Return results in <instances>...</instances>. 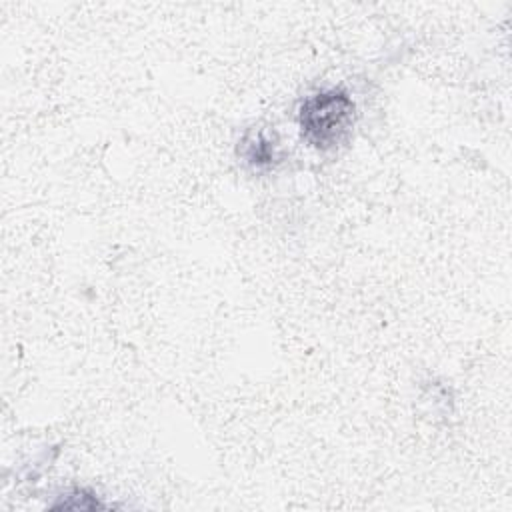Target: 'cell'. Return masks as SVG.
Instances as JSON below:
<instances>
[{
	"label": "cell",
	"instance_id": "3",
	"mask_svg": "<svg viewBox=\"0 0 512 512\" xmlns=\"http://www.w3.org/2000/svg\"><path fill=\"white\" fill-rule=\"evenodd\" d=\"M52 508L58 510H98V508H106L104 502H100L96 498V494L84 490V488H74L66 494H62V500L52 504Z\"/></svg>",
	"mask_w": 512,
	"mask_h": 512
},
{
	"label": "cell",
	"instance_id": "1",
	"mask_svg": "<svg viewBox=\"0 0 512 512\" xmlns=\"http://www.w3.org/2000/svg\"><path fill=\"white\" fill-rule=\"evenodd\" d=\"M356 120V104L340 88L320 90L308 96L298 112L304 140L316 150L328 152L344 144Z\"/></svg>",
	"mask_w": 512,
	"mask_h": 512
},
{
	"label": "cell",
	"instance_id": "2",
	"mask_svg": "<svg viewBox=\"0 0 512 512\" xmlns=\"http://www.w3.org/2000/svg\"><path fill=\"white\" fill-rule=\"evenodd\" d=\"M238 154L240 158L256 168H272L278 160H280V152H278V142L274 140V132H266V130H250L240 146H238Z\"/></svg>",
	"mask_w": 512,
	"mask_h": 512
}]
</instances>
